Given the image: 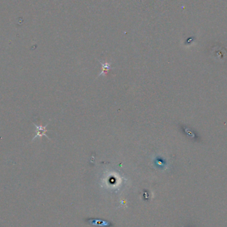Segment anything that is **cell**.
Wrapping results in <instances>:
<instances>
[{
	"instance_id": "6da1fadb",
	"label": "cell",
	"mask_w": 227,
	"mask_h": 227,
	"mask_svg": "<svg viewBox=\"0 0 227 227\" xmlns=\"http://www.w3.org/2000/svg\"><path fill=\"white\" fill-rule=\"evenodd\" d=\"M35 126L36 128H37V134H36V136L34 137L33 140H34L35 138H37V137H42L43 136H45L48 138V136L47 135H46V132H47L48 131L47 130H46V127H47L48 126V124H47L45 126H37L36 124H35Z\"/></svg>"
},
{
	"instance_id": "7a4b0ae2",
	"label": "cell",
	"mask_w": 227,
	"mask_h": 227,
	"mask_svg": "<svg viewBox=\"0 0 227 227\" xmlns=\"http://www.w3.org/2000/svg\"><path fill=\"white\" fill-rule=\"evenodd\" d=\"M99 62L100 63L101 65H102V72L100 73V74L99 75V76L101 75H107V73H108V71H110V70L113 69V68L111 67V63H102L99 60Z\"/></svg>"
}]
</instances>
